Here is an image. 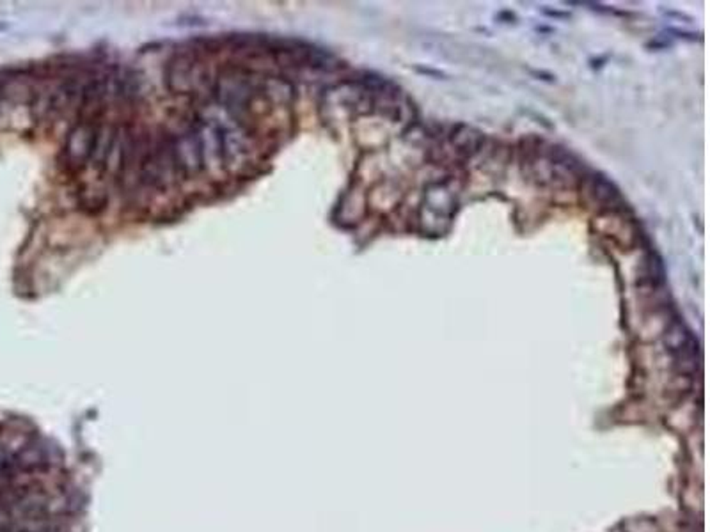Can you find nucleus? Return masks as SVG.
Segmentation results:
<instances>
[{
	"label": "nucleus",
	"instance_id": "f257e3e1",
	"mask_svg": "<svg viewBox=\"0 0 710 532\" xmlns=\"http://www.w3.org/2000/svg\"><path fill=\"white\" fill-rule=\"evenodd\" d=\"M141 181L153 188H166L174 181L178 174L171 144H157L149 147L141 158Z\"/></svg>",
	"mask_w": 710,
	"mask_h": 532
},
{
	"label": "nucleus",
	"instance_id": "f03ea898",
	"mask_svg": "<svg viewBox=\"0 0 710 532\" xmlns=\"http://www.w3.org/2000/svg\"><path fill=\"white\" fill-rule=\"evenodd\" d=\"M169 144L178 174L196 176L206 167L203 142H201V137L196 128L179 133L176 139L169 140Z\"/></svg>",
	"mask_w": 710,
	"mask_h": 532
},
{
	"label": "nucleus",
	"instance_id": "7ed1b4c3",
	"mask_svg": "<svg viewBox=\"0 0 710 532\" xmlns=\"http://www.w3.org/2000/svg\"><path fill=\"white\" fill-rule=\"evenodd\" d=\"M253 91L254 87L250 78L240 73V71L224 73L215 85V95H217L221 105H224L231 112L245 109L250 98H253Z\"/></svg>",
	"mask_w": 710,
	"mask_h": 532
},
{
	"label": "nucleus",
	"instance_id": "20e7f679",
	"mask_svg": "<svg viewBox=\"0 0 710 532\" xmlns=\"http://www.w3.org/2000/svg\"><path fill=\"white\" fill-rule=\"evenodd\" d=\"M204 82L206 78H204L203 68L194 63L190 57H176L167 66V85L176 95L196 92Z\"/></svg>",
	"mask_w": 710,
	"mask_h": 532
},
{
	"label": "nucleus",
	"instance_id": "39448f33",
	"mask_svg": "<svg viewBox=\"0 0 710 532\" xmlns=\"http://www.w3.org/2000/svg\"><path fill=\"white\" fill-rule=\"evenodd\" d=\"M664 343L668 346V350L673 353V357H675L680 371L693 373L696 369L698 344L696 339L691 336V332L686 329L684 323L675 321L669 326L668 332H666Z\"/></svg>",
	"mask_w": 710,
	"mask_h": 532
},
{
	"label": "nucleus",
	"instance_id": "423d86ee",
	"mask_svg": "<svg viewBox=\"0 0 710 532\" xmlns=\"http://www.w3.org/2000/svg\"><path fill=\"white\" fill-rule=\"evenodd\" d=\"M98 132L100 128L95 123H91V121L78 123L70 132L66 140V149H64L68 165H71V167H82V165L91 160Z\"/></svg>",
	"mask_w": 710,
	"mask_h": 532
},
{
	"label": "nucleus",
	"instance_id": "0eeeda50",
	"mask_svg": "<svg viewBox=\"0 0 710 532\" xmlns=\"http://www.w3.org/2000/svg\"><path fill=\"white\" fill-rule=\"evenodd\" d=\"M451 139H453V144L458 147V151L465 154L476 153L479 144H482V135L469 127H458L457 132H453Z\"/></svg>",
	"mask_w": 710,
	"mask_h": 532
},
{
	"label": "nucleus",
	"instance_id": "6e6552de",
	"mask_svg": "<svg viewBox=\"0 0 710 532\" xmlns=\"http://www.w3.org/2000/svg\"><path fill=\"white\" fill-rule=\"evenodd\" d=\"M593 193L604 204H615L620 201V193L616 190V186L605 178H602V176H595L593 178Z\"/></svg>",
	"mask_w": 710,
	"mask_h": 532
},
{
	"label": "nucleus",
	"instance_id": "1a4fd4ad",
	"mask_svg": "<svg viewBox=\"0 0 710 532\" xmlns=\"http://www.w3.org/2000/svg\"><path fill=\"white\" fill-rule=\"evenodd\" d=\"M9 465H11V454L6 451V447L0 445V472H4Z\"/></svg>",
	"mask_w": 710,
	"mask_h": 532
}]
</instances>
